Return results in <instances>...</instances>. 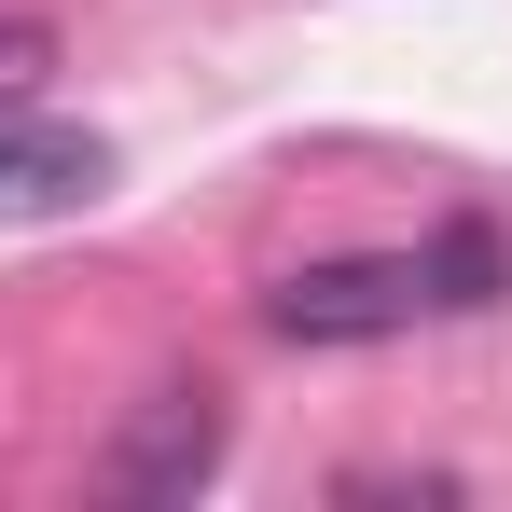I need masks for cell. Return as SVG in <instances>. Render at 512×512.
Segmentation results:
<instances>
[{
	"label": "cell",
	"mask_w": 512,
	"mask_h": 512,
	"mask_svg": "<svg viewBox=\"0 0 512 512\" xmlns=\"http://www.w3.org/2000/svg\"><path fill=\"white\" fill-rule=\"evenodd\" d=\"M429 319V263L416 250H360V263H291L263 291V333L277 346H388Z\"/></svg>",
	"instance_id": "cell-1"
},
{
	"label": "cell",
	"mask_w": 512,
	"mask_h": 512,
	"mask_svg": "<svg viewBox=\"0 0 512 512\" xmlns=\"http://www.w3.org/2000/svg\"><path fill=\"white\" fill-rule=\"evenodd\" d=\"M416 263H429V305H499V236H485V222H457V236L416 250Z\"/></svg>",
	"instance_id": "cell-4"
},
{
	"label": "cell",
	"mask_w": 512,
	"mask_h": 512,
	"mask_svg": "<svg viewBox=\"0 0 512 512\" xmlns=\"http://www.w3.org/2000/svg\"><path fill=\"white\" fill-rule=\"evenodd\" d=\"M97 180H111L97 139H70V125H0V222H70Z\"/></svg>",
	"instance_id": "cell-3"
},
{
	"label": "cell",
	"mask_w": 512,
	"mask_h": 512,
	"mask_svg": "<svg viewBox=\"0 0 512 512\" xmlns=\"http://www.w3.org/2000/svg\"><path fill=\"white\" fill-rule=\"evenodd\" d=\"M42 84H56V28H42V14H0V125H14Z\"/></svg>",
	"instance_id": "cell-5"
},
{
	"label": "cell",
	"mask_w": 512,
	"mask_h": 512,
	"mask_svg": "<svg viewBox=\"0 0 512 512\" xmlns=\"http://www.w3.org/2000/svg\"><path fill=\"white\" fill-rule=\"evenodd\" d=\"M222 471V388H153L111 443V499H194Z\"/></svg>",
	"instance_id": "cell-2"
}]
</instances>
